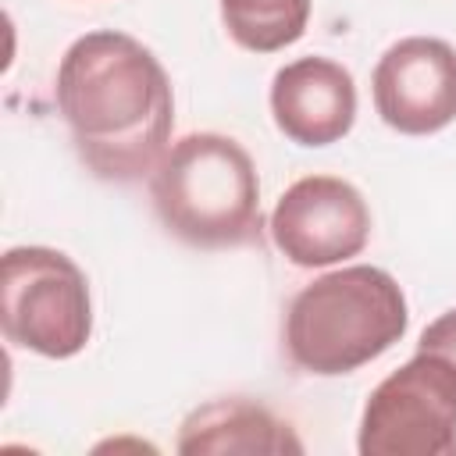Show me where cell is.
Masks as SVG:
<instances>
[{
  "label": "cell",
  "mask_w": 456,
  "mask_h": 456,
  "mask_svg": "<svg viewBox=\"0 0 456 456\" xmlns=\"http://www.w3.org/2000/svg\"><path fill=\"white\" fill-rule=\"evenodd\" d=\"M271 118L296 146H331L356 121V82L331 57H296L271 78Z\"/></svg>",
  "instance_id": "ba28073f"
},
{
  "label": "cell",
  "mask_w": 456,
  "mask_h": 456,
  "mask_svg": "<svg viewBox=\"0 0 456 456\" xmlns=\"http://www.w3.org/2000/svg\"><path fill=\"white\" fill-rule=\"evenodd\" d=\"M406 324L410 310L399 281L374 264H353L314 278L292 296L281 346L303 374L338 378L388 353Z\"/></svg>",
  "instance_id": "7a4b0ae2"
},
{
  "label": "cell",
  "mask_w": 456,
  "mask_h": 456,
  "mask_svg": "<svg viewBox=\"0 0 456 456\" xmlns=\"http://www.w3.org/2000/svg\"><path fill=\"white\" fill-rule=\"evenodd\" d=\"M417 349H428V353H442L445 360L456 363V306L438 314L424 331H420V342Z\"/></svg>",
  "instance_id": "8fae6325"
},
{
  "label": "cell",
  "mask_w": 456,
  "mask_h": 456,
  "mask_svg": "<svg viewBox=\"0 0 456 456\" xmlns=\"http://www.w3.org/2000/svg\"><path fill=\"white\" fill-rule=\"evenodd\" d=\"M175 449L185 456H224V452L281 456V452H303V442L292 431V424L281 420L264 403L224 395L189 410V417L178 428Z\"/></svg>",
  "instance_id": "9c48e42d"
},
{
  "label": "cell",
  "mask_w": 456,
  "mask_h": 456,
  "mask_svg": "<svg viewBox=\"0 0 456 456\" xmlns=\"http://www.w3.org/2000/svg\"><path fill=\"white\" fill-rule=\"evenodd\" d=\"M160 224L196 249H232L260 239V178L253 157L221 132H189L150 175Z\"/></svg>",
  "instance_id": "3957f363"
},
{
  "label": "cell",
  "mask_w": 456,
  "mask_h": 456,
  "mask_svg": "<svg viewBox=\"0 0 456 456\" xmlns=\"http://www.w3.org/2000/svg\"><path fill=\"white\" fill-rule=\"evenodd\" d=\"M53 100L96 178L128 185L153 175L171 139L175 93L150 46L114 28L78 36L57 64Z\"/></svg>",
  "instance_id": "6da1fadb"
},
{
  "label": "cell",
  "mask_w": 456,
  "mask_h": 456,
  "mask_svg": "<svg viewBox=\"0 0 456 456\" xmlns=\"http://www.w3.org/2000/svg\"><path fill=\"white\" fill-rule=\"evenodd\" d=\"M4 338L46 360L78 356L93 335L86 271L53 246H11L0 260Z\"/></svg>",
  "instance_id": "277c9868"
},
{
  "label": "cell",
  "mask_w": 456,
  "mask_h": 456,
  "mask_svg": "<svg viewBox=\"0 0 456 456\" xmlns=\"http://www.w3.org/2000/svg\"><path fill=\"white\" fill-rule=\"evenodd\" d=\"M267 232L292 267H331L363 253L370 239V207L353 182L306 175L278 196Z\"/></svg>",
  "instance_id": "8992f818"
},
{
  "label": "cell",
  "mask_w": 456,
  "mask_h": 456,
  "mask_svg": "<svg viewBox=\"0 0 456 456\" xmlns=\"http://www.w3.org/2000/svg\"><path fill=\"white\" fill-rule=\"evenodd\" d=\"M228 36L249 53H278L303 39L310 0H221Z\"/></svg>",
  "instance_id": "30bf717a"
},
{
  "label": "cell",
  "mask_w": 456,
  "mask_h": 456,
  "mask_svg": "<svg viewBox=\"0 0 456 456\" xmlns=\"http://www.w3.org/2000/svg\"><path fill=\"white\" fill-rule=\"evenodd\" d=\"M360 456H452L456 452V363L417 349L374 385L360 413Z\"/></svg>",
  "instance_id": "5b68a950"
},
{
  "label": "cell",
  "mask_w": 456,
  "mask_h": 456,
  "mask_svg": "<svg viewBox=\"0 0 456 456\" xmlns=\"http://www.w3.org/2000/svg\"><path fill=\"white\" fill-rule=\"evenodd\" d=\"M370 93L388 128L435 135L456 121V50L438 36H406L378 57Z\"/></svg>",
  "instance_id": "52a82bcc"
}]
</instances>
